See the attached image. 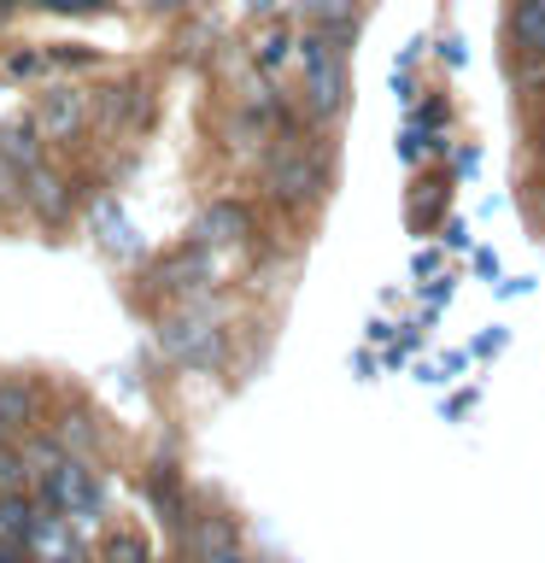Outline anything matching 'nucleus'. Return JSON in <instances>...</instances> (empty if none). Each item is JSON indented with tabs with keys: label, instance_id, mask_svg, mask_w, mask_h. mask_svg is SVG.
<instances>
[{
	"label": "nucleus",
	"instance_id": "f257e3e1",
	"mask_svg": "<svg viewBox=\"0 0 545 563\" xmlns=\"http://www.w3.org/2000/svg\"><path fill=\"white\" fill-rule=\"evenodd\" d=\"M299 65H305V95L316 118H334L346 106V53H341V30L305 35L299 42Z\"/></svg>",
	"mask_w": 545,
	"mask_h": 563
},
{
	"label": "nucleus",
	"instance_id": "f03ea898",
	"mask_svg": "<svg viewBox=\"0 0 545 563\" xmlns=\"http://www.w3.org/2000/svg\"><path fill=\"white\" fill-rule=\"evenodd\" d=\"M158 346H165V358L193 364V369H211L223 358V334L211 329V317H200V311L165 317V323H158Z\"/></svg>",
	"mask_w": 545,
	"mask_h": 563
},
{
	"label": "nucleus",
	"instance_id": "7ed1b4c3",
	"mask_svg": "<svg viewBox=\"0 0 545 563\" xmlns=\"http://www.w3.org/2000/svg\"><path fill=\"white\" fill-rule=\"evenodd\" d=\"M35 493L59 505L70 522L100 517V482H94V464H88V457H65V464L53 470L47 482H35Z\"/></svg>",
	"mask_w": 545,
	"mask_h": 563
},
{
	"label": "nucleus",
	"instance_id": "20e7f679",
	"mask_svg": "<svg viewBox=\"0 0 545 563\" xmlns=\"http://www.w3.org/2000/svg\"><path fill=\"white\" fill-rule=\"evenodd\" d=\"M270 194L281 206H305L323 194V158L305 147H276L270 153Z\"/></svg>",
	"mask_w": 545,
	"mask_h": 563
},
{
	"label": "nucleus",
	"instance_id": "39448f33",
	"mask_svg": "<svg viewBox=\"0 0 545 563\" xmlns=\"http://www.w3.org/2000/svg\"><path fill=\"white\" fill-rule=\"evenodd\" d=\"M82 123H88V95H77V88H47L42 106H35V130L47 141H70Z\"/></svg>",
	"mask_w": 545,
	"mask_h": 563
},
{
	"label": "nucleus",
	"instance_id": "423d86ee",
	"mask_svg": "<svg viewBox=\"0 0 545 563\" xmlns=\"http://www.w3.org/2000/svg\"><path fill=\"white\" fill-rule=\"evenodd\" d=\"M24 206L35 211V218L59 223L65 211H70V183H65L53 165H30V170H24Z\"/></svg>",
	"mask_w": 545,
	"mask_h": 563
},
{
	"label": "nucleus",
	"instance_id": "0eeeda50",
	"mask_svg": "<svg viewBox=\"0 0 545 563\" xmlns=\"http://www.w3.org/2000/svg\"><path fill=\"white\" fill-rule=\"evenodd\" d=\"M246 229H253V211L241 200H218V206L200 211V241L205 246H229V241H241Z\"/></svg>",
	"mask_w": 545,
	"mask_h": 563
},
{
	"label": "nucleus",
	"instance_id": "6e6552de",
	"mask_svg": "<svg viewBox=\"0 0 545 563\" xmlns=\"http://www.w3.org/2000/svg\"><path fill=\"white\" fill-rule=\"evenodd\" d=\"M182 545H188L193 563H205V558L229 552V545H241V534H235V522H229V517H200L193 528H182Z\"/></svg>",
	"mask_w": 545,
	"mask_h": 563
},
{
	"label": "nucleus",
	"instance_id": "1a4fd4ad",
	"mask_svg": "<svg viewBox=\"0 0 545 563\" xmlns=\"http://www.w3.org/2000/svg\"><path fill=\"white\" fill-rule=\"evenodd\" d=\"M510 42L527 59H545V0H510Z\"/></svg>",
	"mask_w": 545,
	"mask_h": 563
},
{
	"label": "nucleus",
	"instance_id": "9d476101",
	"mask_svg": "<svg viewBox=\"0 0 545 563\" xmlns=\"http://www.w3.org/2000/svg\"><path fill=\"white\" fill-rule=\"evenodd\" d=\"M35 405H42V394H35L30 382H18V376H0V422H7L12 434H30V422H35Z\"/></svg>",
	"mask_w": 545,
	"mask_h": 563
},
{
	"label": "nucleus",
	"instance_id": "9b49d317",
	"mask_svg": "<svg viewBox=\"0 0 545 563\" xmlns=\"http://www.w3.org/2000/svg\"><path fill=\"white\" fill-rule=\"evenodd\" d=\"M30 522H35V499L30 493H0V545L18 552L30 540Z\"/></svg>",
	"mask_w": 545,
	"mask_h": 563
},
{
	"label": "nucleus",
	"instance_id": "f8f14e48",
	"mask_svg": "<svg viewBox=\"0 0 545 563\" xmlns=\"http://www.w3.org/2000/svg\"><path fill=\"white\" fill-rule=\"evenodd\" d=\"M18 452H24V464H30L35 482H47V475L65 464V446L53 434H24V440H18Z\"/></svg>",
	"mask_w": 545,
	"mask_h": 563
},
{
	"label": "nucleus",
	"instance_id": "ddd939ff",
	"mask_svg": "<svg viewBox=\"0 0 545 563\" xmlns=\"http://www.w3.org/2000/svg\"><path fill=\"white\" fill-rule=\"evenodd\" d=\"M35 135H42L35 123H12V130H0V153H7L18 170L42 165V141H35Z\"/></svg>",
	"mask_w": 545,
	"mask_h": 563
},
{
	"label": "nucleus",
	"instance_id": "4468645a",
	"mask_svg": "<svg viewBox=\"0 0 545 563\" xmlns=\"http://www.w3.org/2000/svg\"><path fill=\"white\" fill-rule=\"evenodd\" d=\"M53 440L65 446V457H88V452H94V440H100V429H94V417H88V411H70L59 429H53Z\"/></svg>",
	"mask_w": 545,
	"mask_h": 563
},
{
	"label": "nucleus",
	"instance_id": "2eb2a0df",
	"mask_svg": "<svg viewBox=\"0 0 545 563\" xmlns=\"http://www.w3.org/2000/svg\"><path fill=\"white\" fill-rule=\"evenodd\" d=\"M100 563H153V552H147V540H141V534H105Z\"/></svg>",
	"mask_w": 545,
	"mask_h": 563
},
{
	"label": "nucleus",
	"instance_id": "dca6fc26",
	"mask_svg": "<svg viewBox=\"0 0 545 563\" xmlns=\"http://www.w3.org/2000/svg\"><path fill=\"white\" fill-rule=\"evenodd\" d=\"M35 482L30 475V464H24V452L18 446H0V493H24Z\"/></svg>",
	"mask_w": 545,
	"mask_h": 563
},
{
	"label": "nucleus",
	"instance_id": "f3484780",
	"mask_svg": "<svg viewBox=\"0 0 545 563\" xmlns=\"http://www.w3.org/2000/svg\"><path fill=\"white\" fill-rule=\"evenodd\" d=\"M305 12L316 18V24H329V30H346L352 12H358V0H305Z\"/></svg>",
	"mask_w": 545,
	"mask_h": 563
},
{
	"label": "nucleus",
	"instance_id": "a211bd4d",
	"mask_svg": "<svg viewBox=\"0 0 545 563\" xmlns=\"http://www.w3.org/2000/svg\"><path fill=\"white\" fill-rule=\"evenodd\" d=\"M18 200H24V170L0 153V206H18Z\"/></svg>",
	"mask_w": 545,
	"mask_h": 563
},
{
	"label": "nucleus",
	"instance_id": "6ab92c4d",
	"mask_svg": "<svg viewBox=\"0 0 545 563\" xmlns=\"http://www.w3.org/2000/svg\"><path fill=\"white\" fill-rule=\"evenodd\" d=\"M281 53H288V35H270V42H264V65H276Z\"/></svg>",
	"mask_w": 545,
	"mask_h": 563
},
{
	"label": "nucleus",
	"instance_id": "aec40b11",
	"mask_svg": "<svg viewBox=\"0 0 545 563\" xmlns=\"http://www.w3.org/2000/svg\"><path fill=\"white\" fill-rule=\"evenodd\" d=\"M499 346H504V329H487L481 341H475V352H499Z\"/></svg>",
	"mask_w": 545,
	"mask_h": 563
},
{
	"label": "nucleus",
	"instance_id": "412c9836",
	"mask_svg": "<svg viewBox=\"0 0 545 563\" xmlns=\"http://www.w3.org/2000/svg\"><path fill=\"white\" fill-rule=\"evenodd\" d=\"M205 563H253V558H246L241 545H229V552H218V558H205Z\"/></svg>",
	"mask_w": 545,
	"mask_h": 563
},
{
	"label": "nucleus",
	"instance_id": "4be33fe9",
	"mask_svg": "<svg viewBox=\"0 0 545 563\" xmlns=\"http://www.w3.org/2000/svg\"><path fill=\"white\" fill-rule=\"evenodd\" d=\"M0 446H12V429H7V422H0Z\"/></svg>",
	"mask_w": 545,
	"mask_h": 563
},
{
	"label": "nucleus",
	"instance_id": "5701e85b",
	"mask_svg": "<svg viewBox=\"0 0 545 563\" xmlns=\"http://www.w3.org/2000/svg\"><path fill=\"white\" fill-rule=\"evenodd\" d=\"M0 563H18V552H7V545H0Z\"/></svg>",
	"mask_w": 545,
	"mask_h": 563
},
{
	"label": "nucleus",
	"instance_id": "b1692460",
	"mask_svg": "<svg viewBox=\"0 0 545 563\" xmlns=\"http://www.w3.org/2000/svg\"><path fill=\"white\" fill-rule=\"evenodd\" d=\"M540 106H545V77H540Z\"/></svg>",
	"mask_w": 545,
	"mask_h": 563
}]
</instances>
